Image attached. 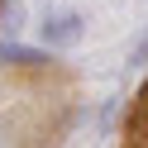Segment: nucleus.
Returning a JSON list of instances; mask_svg holds the SVG:
<instances>
[{"instance_id": "f257e3e1", "label": "nucleus", "mask_w": 148, "mask_h": 148, "mask_svg": "<svg viewBox=\"0 0 148 148\" xmlns=\"http://www.w3.org/2000/svg\"><path fill=\"white\" fill-rule=\"evenodd\" d=\"M77 34H81V19H77V14H53V19L38 24V38H43V43H58V48L72 43Z\"/></svg>"}, {"instance_id": "f03ea898", "label": "nucleus", "mask_w": 148, "mask_h": 148, "mask_svg": "<svg viewBox=\"0 0 148 148\" xmlns=\"http://www.w3.org/2000/svg\"><path fill=\"white\" fill-rule=\"evenodd\" d=\"M129 143H148V86L138 91V105H134V115H129Z\"/></svg>"}, {"instance_id": "7ed1b4c3", "label": "nucleus", "mask_w": 148, "mask_h": 148, "mask_svg": "<svg viewBox=\"0 0 148 148\" xmlns=\"http://www.w3.org/2000/svg\"><path fill=\"white\" fill-rule=\"evenodd\" d=\"M0 58H10V62H38V53H29V48H14V43H0Z\"/></svg>"}]
</instances>
